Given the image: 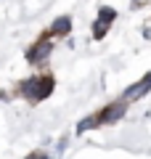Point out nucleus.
I'll return each mask as SVG.
<instances>
[{
  "label": "nucleus",
  "mask_w": 151,
  "mask_h": 159,
  "mask_svg": "<svg viewBox=\"0 0 151 159\" xmlns=\"http://www.w3.org/2000/svg\"><path fill=\"white\" fill-rule=\"evenodd\" d=\"M50 90H53L50 77H37V80H29V82L21 85V93L29 98V101H40V98H45Z\"/></svg>",
  "instance_id": "nucleus-1"
},
{
  "label": "nucleus",
  "mask_w": 151,
  "mask_h": 159,
  "mask_svg": "<svg viewBox=\"0 0 151 159\" xmlns=\"http://www.w3.org/2000/svg\"><path fill=\"white\" fill-rule=\"evenodd\" d=\"M149 90H151V72L146 74L143 80H138L135 85H130L127 90L122 93V101H125V103H133V101H138V98H143Z\"/></svg>",
  "instance_id": "nucleus-2"
},
{
  "label": "nucleus",
  "mask_w": 151,
  "mask_h": 159,
  "mask_svg": "<svg viewBox=\"0 0 151 159\" xmlns=\"http://www.w3.org/2000/svg\"><path fill=\"white\" fill-rule=\"evenodd\" d=\"M114 16H117L114 8H101V11H98V21L93 24V37L95 40H101L103 34L109 32V27L114 24Z\"/></svg>",
  "instance_id": "nucleus-3"
},
{
  "label": "nucleus",
  "mask_w": 151,
  "mask_h": 159,
  "mask_svg": "<svg viewBox=\"0 0 151 159\" xmlns=\"http://www.w3.org/2000/svg\"><path fill=\"white\" fill-rule=\"evenodd\" d=\"M29 159H50V157H45V154H32Z\"/></svg>",
  "instance_id": "nucleus-6"
},
{
  "label": "nucleus",
  "mask_w": 151,
  "mask_h": 159,
  "mask_svg": "<svg viewBox=\"0 0 151 159\" xmlns=\"http://www.w3.org/2000/svg\"><path fill=\"white\" fill-rule=\"evenodd\" d=\"M48 51H50V43H40L37 48L29 51V61H43V56H48Z\"/></svg>",
  "instance_id": "nucleus-4"
},
{
  "label": "nucleus",
  "mask_w": 151,
  "mask_h": 159,
  "mask_svg": "<svg viewBox=\"0 0 151 159\" xmlns=\"http://www.w3.org/2000/svg\"><path fill=\"white\" fill-rule=\"evenodd\" d=\"M133 3H138V0H133Z\"/></svg>",
  "instance_id": "nucleus-7"
},
{
  "label": "nucleus",
  "mask_w": 151,
  "mask_h": 159,
  "mask_svg": "<svg viewBox=\"0 0 151 159\" xmlns=\"http://www.w3.org/2000/svg\"><path fill=\"white\" fill-rule=\"evenodd\" d=\"M53 32H58V34H66V32H69V19H58V21L53 24Z\"/></svg>",
  "instance_id": "nucleus-5"
}]
</instances>
